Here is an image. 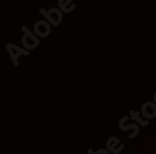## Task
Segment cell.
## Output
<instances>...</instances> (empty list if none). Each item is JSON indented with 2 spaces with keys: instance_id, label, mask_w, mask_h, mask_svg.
Listing matches in <instances>:
<instances>
[]
</instances>
